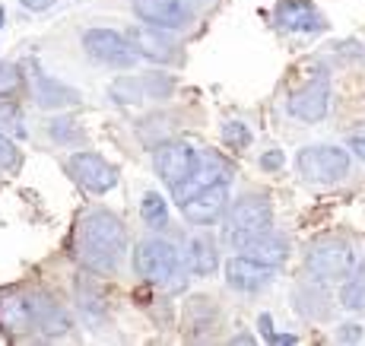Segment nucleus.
I'll return each instance as SVG.
<instances>
[{
	"label": "nucleus",
	"mask_w": 365,
	"mask_h": 346,
	"mask_svg": "<svg viewBox=\"0 0 365 346\" xmlns=\"http://www.w3.org/2000/svg\"><path fill=\"white\" fill-rule=\"evenodd\" d=\"M340 340H359V330H343Z\"/></svg>",
	"instance_id": "2f4dec72"
},
{
	"label": "nucleus",
	"mask_w": 365,
	"mask_h": 346,
	"mask_svg": "<svg viewBox=\"0 0 365 346\" xmlns=\"http://www.w3.org/2000/svg\"><path fill=\"white\" fill-rule=\"evenodd\" d=\"M124 39L130 41L133 54H143V58L150 61H175V54H178V45H175L172 39L165 35V29H153V26H133V29H128V35Z\"/></svg>",
	"instance_id": "4468645a"
},
{
	"label": "nucleus",
	"mask_w": 365,
	"mask_h": 346,
	"mask_svg": "<svg viewBox=\"0 0 365 346\" xmlns=\"http://www.w3.org/2000/svg\"><path fill=\"white\" fill-rule=\"evenodd\" d=\"M70 327V315L61 302L48 292H29V289H6L0 292V330L6 337H26L32 330L38 334H64Z\"/></svg>",
	"instance_id": "f257e3e1"
},
{
	"label": "nucleus",
	"mask_w": 365,
	"mask_h": 346,
	"mask_svg": "<svg viewBox=\"0 0 365 346\" xmlns=\"http://www.w3.org/2000/svg\"><path fill=\"white\" fill-rule=\"evenodd\" d=\"M153 166H156V175L165 181L172 190H178L181 185L194 178V172L200 168V153L194 150L191 143H175V140H165V143L156 146V156H153Z\"/></svg>",
	"instance_id": "423d86ee"
},
{
	"label": "nucleus",
	"mask_w": 365,
	"mask_h": 346,
	"mask_svg": "<svg viewBox=\"0 0 365 346\" xmlns=\"http://www.w3.org/2000/svg\"><path fill=\"white\" fill-rule=\"evenodd\" d=\"M340 302H343V308H349V312H362L365 308V260L356 267V270H349V280L343 283Z\"/></svg>",
	"instance_id": "aec40b11"
},
{
	"label": "nucleus",
	"mask_w": 365,
	"mask_h": 346,
	"mask_svg": "<svg viewBox=\"0 0 365 346\" xmlns=\"http://www.w3.org/2000/svg\"><path fill=\"white\" fill-rule=\"evenodd\" d=\"M248 258H255V260H261V264H270V267H279L286 260V254H289V245H286V238H279V235H273L270 229L261 232V235H251V238H245L242 245H238Z\"/></svg>",
	"instance_id": "f3484780"
},
{
	"label": "nucleus",
	"mask_w": 365,
	"mask_h": 346,
	"mask_svg": "<svg viewBox=\"0 0 365 346\" xmlns=\"http://www.w3.org/2000/svg\"><path fill=\"white\" fill-rule=\"evenodd\" d=\"M273 270H277V267L261 264V260L242 254V258H232L226 264V280H229V286H232V289H242V292H257V289H264L273 280Z\"/></svg>",
	"instance_id": "2eb2a0df"
},
{
	"label": "nucleus",
	"mask_w": 365,
	"mask_h": 346,
	"mask_svg": "<svg viewBox=\"0 0 365 346\" xmlns=\"http://www.w3.org/2000/svg\"><path fill=\"white\" fill-rule=\"evenodd\" d=\"M222 140H226L229 146H238V150H245V146L251 143V131L242 121H229L226 127H222Z\"/></svg>",
	"instance_id": "5701e85b"
},
{
	"label": "nucleus",
	"mask_w": 365,
	"mask_h": 346,
	"mask_svg": "<svg viewBox=\"0 0 365 346\" xmlns=\"http://www.w3.org/2000/svg\"><path fill=\"white\" fill-rule=\"evenodd\" d=\"M0 124L16 131V133H23V115H19L16 105H0Z\"/></svg>",
	"instance_id": "bb28decb"
},
{
	"label": "nucleus",
	"mask_w": 365,
	"mask_h": 346,
	"mask_svg": "<svg viewBox=\"0 0 365 346\" xmlns=\"http://www.w3.org/2000/svg\"><path fill=\"white\" fill-rule=\"evenodd\" d=\"M51 137L58 140V143H76V140H83V131L76 127V121H54Z\"/></svg>",
	"instance_id": "393cba45"
},
{
	"label": "nucleus",
	"mask_w": 365,
	"mask_h": 346,
	"mask_svg": "<svg viewBox=\"0 0 365 346\" xmlns=\"http://www.w3.org/2000/svg\"><path fill=\"white\" fill-rule=\"evenodd\" d=\"M261 334H264V340L273 334V321H270V315H261Z\"/></svg>",
	"instance_id": "7c9ffc66"
},
{
	"label": "nucleus",
	"mask_w": 365,
	"mask_h": 346,
	"mask_svg": "<svg viewBox=\"0 0 365 346\" xmlns=\"http://www.w3.org/2000/svg\"><path fill=\"white\" fill-rule=\"evenodd\" d=\"M76 289H80V305L86 308V315H102V295H99V289L93 286V292H89V280L86 277L76 283Z\"/></svg>",
	"instance_id": "b1692460"
},
{
	"label": "nucleus",
	"mask_w": 365,
	"mask_h": 346,
	"mask_svg": "<svg viewBox=\"0 0 365 346\" xmlns=\"http://www.w3.org/2000/svg\"><path fill=\"white\" fill-rule=\"evenodd\" d=\"M0 16H4V13H0Z\"/></svg>",
	"instance_id": "473e14b6"
},
{
	"label": "nucleus",
	"mask_w": 365,
	"mask_h": 346,
	"mask_svg": "<svg viewBox=\"0 0 365 346\" xmlns=\"http://www.w3.org/2000/svg\"><path fill=\"white\" fill-rule=\"evenodd\" d=\"M226 200H229L226 181H213V185H203V188L194 190V194H187L185 200H181V210H185L187 223L210 225L226 213Z\"/></svg>",
	"instance_id": "6e6552de"
},
{
	"label": "nucleus",
	"mask_w": 365,
	"mask_h": 346,
	"mask_svg": "<svg viewBox=\"0 0 365 346\" xmlns=\"http://www.w3.org/2000/svg\"><path fill=\"white\" fill-rule=\"evenodd\" d=\"M23 86V73H19V67L16 63H0V98H6V96H13L16 89Z\"/></svg>",
	"instance_id": "4be33fe9"
},
{
	"label": "nucleus",
	"mask_w": 365,
	"mask_h": 346,
	"mask_svg": "<svg viewBox=\"0 0 365 346\" xmlns=\"http://www.w3.org/2000/svg\"><path fill=\"white\" fill-rule=\"evenodd\" d=\"M349 150H353L356 156H359V159L365 162V133H359V137H353V140H349Z\"/></svg>",
	"instance_id": "c85d7f7f"
},
{
	"label": "nucleus",
	"mask_w": 365,
	"mask_h": 346,
	"mask_svg": "<svg viewBox=\"0 0 365 346\" xmlns=\"http://www.w3.org/2000/svg\"><path fill=\"white\" fill-rule=\"evenodd\" d=\"M140 213H143V223L150 225V229H165L168 225V203L156 194V190H146L143 194Z\"/></svg>",
	"instance_id": "412c9836"
},
{
	"label": "nucleus",
	"mask_w": 365,
	"mask_h": 346,
	"mask_svg": "<svg viewBox=\"0 0 365 346\" xmlns=\"http://www.w3.org/2000/svg\"><path fill=\"white\" fill-rule=\"evenodd\" d=\"M73 251L86 270L93 273H115L128 251V235L124 225L108 210H89L83 213L73 235Z\"/></svg>",
	"instance_id": "f03ea898"
},
{
	"label": "nucleus",
	"mask_w": 365,
	"mask_h": 346,
	"mask_svg": "<svg viewBox=\"0 0 365 346\" xmlns=\"http://www.w3.org/2000/svg\"><path fill=\"white\" fill-rule=\"evenodd\" d=\"M299 172L314 185H334L349 175V153L340 146H305L296 159Z\"/></svg>",
	"instance_id": "0eeeda50"
},
{
	"label": "nucleus",
	"mask_w": 365,
	"mask_h": 346,
	"mask_svg": "<svg viewBox=\"0 0 365 346\" xmlns=\"http://www.w3.org/2000/svg\"><path fill=\"white\" fill-rule=\"evenodd\" d=\"M187 264H191V270L197 273V277H210V273H216V267H220V258H216L213 245H210L207 238H191V242H187Z\"/></svg>",
	"instance_id": "6ab92c4d"
},
{
	"label": "nucleus",
	"mask_w": 365,
	"mask_h": 346,
	"mask_svg": "<svg viewBox=\"0 0 365 346\" xmlns=\"http://www.w3.org/2000/svg\"><path fill=\"white\" fill-rule=\"evenodd\" d=\"M327 105H331V83H327L324 70L314 76L312 83H305L302 89H296L289 98V111L299 118V121H321L327 115Z\"/></svg>",
	"instance_id": "9b49d317"
},
{
	"label": "nucleus",
	"mask_w": 365,
	"mask_h": 346,
	"mask_svg": "<svg viewBox=\"0 0 365 346\" xmlns=\"http://www.w3.org/2000/svg\"><path fill=\"white\" fill-rule=\"evenodd\" d=\"M356 258H353V248H349L346 238H318L312 242V248L305 254V270L312 273L318 283H340V280L349 277L353 270Z\"/></svg>",
	"instance_id": "20e7f679"
},
{
	"label": "nucleus",
	"mask_w": 365,
	"mask_h": 346,
	"mask_svg": "<svg viewBox=\"0 0 365 346\" xmlns=\"http://www.w3.org/2000/svg\"><path fill=\"white\" fill-rule=\"evenodd\" d=\"M35 93H38V105H41V108H64V105H80V93H76V89L61 86V83L48 80V76H38V86H35Z\"/></svg>",
	"instance_id": "a211bd4d"
},
{
	"label": "nucleus",
	"mask_w": 365,
	"mask_h": 346,
	"mask_svg": "<svg viewBox=\"0 0 365 346\" xmlns=\"http://www.w3.org/2000/svg\"><path fill=\"white\" fill-rule=\"evenodd\" d=\"M83 48H86L96 61L111 63V67H130V63L137 61L130 41L124 39L121 32H111V29H89V32H83Z\"/></svg>",
	"instance_id": "1a4fd4ad"
},
{
	"label": "nucleus",
	"mask_w": 365,
	"mask_h": 346,
	"mask_svg": "<svg viewBox=\"0 0 365 346\" xmlns=\"http://www.w3.org/2000/svg\"><path fill=\"white\" fill-rule=\"evenodd\" d=\"M133 270H137L140 280L165 289V292H181L187 286L185 260L165 238H143L133 248Z\"/></svg>",
	"instance_id": "7ed1b4c3"
},
{
	"label": "nucleus",
	"mask_w": 365,
	"mask_h": 346,
	"mask_svg": "<svg viewBox=\"0 0 365 346\" xmlns=\"http://www.w3.org/2000/svg\"><path fill=\"white\" fill-rule=\"evenodd\" d=\"M277 23L289 32H324V16L308 0H283L277 6Z\"/></svg>",
	"instance_id": "dca6fc26"
},
{
	"label": "nucleus",
	"mask_w": 365,
	"mask_h": 346,
	"mask_svg": "<svg viewBox=\"0 0 365 346\" xmlns=\"http://www.w3.org/2000/svg\"><path fill=\"white\" fill-rule=\"evenodd\" d=\"M51 4H54V0H23L26 10H48Z\"/></svg>",
	"instance_id": "c756f323"
},
{
	"label": "nucleus",
	"mask_w": 365,
	"mask_h": 346,
	"mask_svg": "<svg viewBox=\"0 0 365 346\" xmlns=\"http://www.w3.org/2000/svg\"><path fill=\"white\" fill-rule=\"evenodd\" d=\"M270 223H273V210H270V203H267V197H261V194H242L232 203V210H229L226 235H229V242H232V245H242L245 238L267 232V229H270Z\"/></svg>",
	"instance_id": "39448f33"
},
{
	"label": "nucleus",
	"mask_w": 365,
	"mask_h": 346,
	"mask_svg": "<svg viewBox=\"0 0 365 346\" xmlns=\"http://www.w3.org/2000/svg\"><path fill=\"white\" fill-rule=\"evenodd\" d=\"M67 168H70V175L86 190H93V194H105V190H111L118 185V168L108 166L99 153H76V156H70Z\"/></svg>",
	"instance_id": "9d476101"
},
{
	"label": "nucleus",
	"mask_w": 365,
	"mask_h": 346,
	"mask_svg": "<svg viewBox=\"0 0 365 346\" xmlns=\"http://www.w3.org/2000/svg\"><path fill=\"white\" fill-rule=\"evenodd\" d=\"M283 166H286V156H283V150H277V146H270V150L261 156V168H264V172H279Z\"/></svg>",
	"instance_id": "cd10ccee"
},
{
	"label": "nucleus",
	"mask_w": 365,
	"mask_h": 346,
	"mask_svg": "<svg viewBox=\"0 0 365 346\" xmlns=\"http://www.w3.org/2000/svg\"><path fill=\"white\" fill-rule=\"evenodd\" d=\"M133 13L159 29H185L191 16L185 0H133Z\"/></svg>",
	"instance_id": "ddd939ff"
},
{
	"label": "nucleus",
	"mask_w": 365,
	"mask_h": 346,
	"mask_svg": "<svg viewBox=\"0 0 365 346\" xmlns=\"http://www.w3.org/2000/svg\"><path fill=\"white\" fill-rule=\"evenodd\" d=\"M172 93V80L165 73H150V76H128V80L111 83V98L115 102H146V98H165Z\"/></svg>",
	"instance_id": "f8f14e48"
},
{
	"label": "nucleus",
	"mask_w": 365,
	"mask_h": 346,
	"mask_svg": "<svg viewBox=\"0 0 365 346\" xmlns=\"http://www.w3.org/2000/svg\"><path fill=\"white\" fill-rule=\"evenodd\" d=\"M19 166V150L13 146V140H6L0 133V168H16Z\"/></svg>",
	"instance_id": "a878e982"
}]
</instances>
